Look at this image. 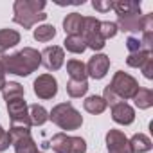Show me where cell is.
I'll use <instances>...</instances> for the list:
<instances>
[{
	"mask_svg": "<svg viewBox=\"0 0 153 153\" xmlns=\"http://www.w3.org/2000/svg\"><path fill=\"white\" fill-rule=\"evenodd\" d=\"M142 68V74H144V78H148V79H151L153 78V56L140 67Z\"/></svg>",
	"mask_w": 153,
	"mask_h": 153,
	"instance_id": "cell-32",
	"label": "cell"
},
{
	"mask_svg": "<svg viewBox=\"0 0 153 153\" xmlns=\"http://www.w3.org/2000/svg\"><path fill=\"white\" fill-rule=\"evenodd\" d=\"M99 31H101L103 40L106 42L108 38H114V36L117 34V25H115V22H101Z\"/></svg>",
	"mask_w": 153,
	"mask_h": 153,
	"instance_id": "cell-28",
	"label": "cell"
},
{
	"mask_svg": "<svg viewBox=\"0 0 153 153\" xmlns=\"http://www.w3.org/2000/svg\"><path fill=\"white\" fill-rule=\"evenodd\" d=\"M63 43H65V49L68 52H74V54H81L87 49V43H85L83 36H67Z\"/></svg>",
	"mask_w": 153,
	"mask_h": 153,
	"instance_id": "cell-23",
	"label": "cell"
},
{
	"mask_svg": "<svg viewBox=\"0 0 153 153\" xmlns=\"http://www.w3.org/2000/svg\"><path fill=\"white\" fill-rule=\"evenodd\" d=\"M40 58H42V65L47 70H58V68H61V65L65 61V52H63L61 47L51 45V47H45L40 52Z\"/></svg>",
	"mask_w": 153,
	"mask_h": 153,
	"instance_id": "cell-11",
	"label": "cell"
},
{
	"mask_svg": "<svg viewBox=\"0 0 153 153\" xmlns=\"http://www.w3.org/2000/svg\"><path fill=\"white\" fill-rule=\"evenodd\" d=\"M2 94H4V99H9V97H20V96H24V87H22L20 83L9 81V83L4 85Z\"/></svg>",
	"mask_w": 153,
	"mask_h": 153,
	"instance_id": "cell-27",
	"label": "cell"
},
{
	"mask_svg": "<svg viewBox=\"0 0 153 153\" xmlns=\"http://www.w3.org/2000/svg\"><path fill=\"white\" fill-rule=\"evenodd\" d=\"M112 9L117 13V16L137 15V13H140V2H131V0H119V2H112Z\"/></svg>",
	"mask_w": 153,
	"mask_h": 153,
	"instance_id": "cell-17",
	"label": "cell"
},
{
	"mask_svg": "<svg viewBox=\"0 0 153 153\" xmlns=\"http://www.w3.org/2000/svg\"><path fill=\"white\" fill-rule=\"evenodd\" d=\"M133 101L139 110H146V108L153 106V92L149 88H139L137 94L133 96Z\"/></svg>",
	"mask_w": 153,
	"mask_h": 153,
	"instance_id": "cell-22",
	"label": "cell"
},
{
	"mask_svg": "<svg viewBox=\"0 0 153 153\" xmlns=\"http://www.w3.org/2000/svg\"><path fill=\"white\" fill-rule=\"evenodd\" d=\"M92 7H94V9H97V11H101V13H106V11H110V9H112V2H110V0H108V2L94 0V2H92Z\"/></svg>",
	"mask_w": 153,
	"mask_h": 153,
	"instance_id": "cell-31",
	"label": "cell"
},
{
	"mask_svg": "<svg viewBox=\"0 0 153 153\" xmlns=\"http://www.w3.org/2000/svg\"><path fill=\"white\" fill-rule=\"evenodd\" d=\"M106 148L108 153H133L126 135L121 130H110L106 133Z\"/></svg>",
	"mask_w": 153,
	"mask_h": 153,
	"instance_id": "cell-13",
	"label": "cell"
},
{
	"mask_svg": "<svg viewBox=\"0 0 153 153\" xmlns=\"http://www.w3.org/2000/svg\"><path fill=\"white\" fill-rule=\"evenodd\" d=\"M67 72L70 76V79L87 81V67L79 59H70V61H67Z\"/></svg>",
	"mask_w": 153,
	"mask_h": 153,
	"instance_id": "cell-18",
	"label": "cell"
},
{
	"mask_svg": "<svg viewBox=\"0 0 153 153\" xmlns=\"http://www.w3.org/2000/svg\"><path fill=\"white\" fill-rule=\"evenodd\" d=\"M27 110H29L31 126H33V124H34V126H42V124H45V123H47L49 114H47V110H45L42 105H31Z\"/></svg>",
	"mask_w": 153,
	"mask_h": 153,
	"instance_id": "cell-21",
	"label": "cell"
},
{
	"mask_svg": "<svg viewBox=\"0 0 153 153\" xmlns=\"http://www.w3.org/2000/svg\"><path fill=\"white\" fill-rule=\"evenodd\" d=\"M128 142H130V148L133 153H146L151 149V140L144 133H135L131 139H128Z\"/></svg>",
	"mask_w": 153,
	"mask_h": 153,
	"instance_id": "cell-19",
	"label": "cell"
},
{
	"mask_svg": "<svg viewBox=\"0 0 153 153\" xmlns=\"http://www.w3.org/2000/svg\"><path fill=\"white\" fill-rule=\"evenodd\" d=\"M45 2L43 0H16L13 4V22L22 25L24 29H31L34 24L43 22L47 15L43 13Z\"/></svg>",
	"mask_w": 153,
	"mask_h": 153,
	"instance_id": "cell-2",
	"label": "cell"
},
{
	"mask_svg": "<svg viewBox=\"0 0 153 153\" xmlns=\"http://www.w3.org/2000/svg\"><path fill=\"white\" fill-rule=\"evenodd\" d=\"M54 36H56V27L54 25L45 24V25H40L38 29H34V40L36 42L45 43V42H51Z\"/></svg>",
	"mask_w": 153,
	"mask_h": 153,
	"instance_id": "cell-26",
	"label": "cell"
},
{
	"mask_svg": "<svg viewBox=\"0 0 153 153\" xmlns=\"http://www.w3.org/2000/svg\"><path fill=\"white\" fill-rule=\"evenodd\" d=\"M99 25L101 22L94 16H85V27H83V40L87 43V47L94 49V51H101L105 49V40L101 36V31H99Z\"/></svg>",
	"mask_w": 153,
	"mask_h": 153,
	"instance_id": "cell-9",
	"label": "cell"
},
{
	"mask_svg": "<svg viewBox=\"0 0 153 153\" xmlns=\"http://www.w3.org/2000/svg\"><path fill=\"white\" fill-rule=\"evenodd\" d=\"M106 88H108L119 101H124V99H133V96L137 94V90H139L140 87H139V83H137L135 78H131L130 74L119 70V72L114 74V79H112V83H110Z\"/></svg>",
	"mask_w": 153,
	"mask_h": 153,
	"instance_id": "cell-4",
	"label": "cell"
},
{
	"mask_svg": "<svg viewBox=\"0 0 153 153\" xmlns=\"http://www.w3.org/2000/svg\"><path fill=\"white\" fill-rule=\"evenodd\" d=\"M83 27H85V16H81L79 13H70L63 20V29L68 36H81Z\"/></svg>",
	"mask_w": 153,
	"mask_h": 153,
	"instance_id": "cell-14",
	"label": "cell"
},
{
	"mask_svg": "<svg viewBox=\"0 0 153 153\" xmlns=\"http://www.w3.org/2000/svg\"><path fill=\"white\" fill-rule=\"evenodd\" d=\"M45 148H52L56 153H85L87 142L81 137H70L67 133H56L49 142L43 144Z\"/></svg>",
	"mask_w": 153,
	"mask_h": 153,
	"instance_id": "cell-5",
	"label": "cell"
},
{
	"mask_svg": "<svg viewBox=\"0 0 153 153\" xmlns=\"http://www.w3.org/2000/svg\"><path fill=\"white\" fill-rule=\"evenodd\" d=\"M4 85H6V70H4L2 63H0V90L4 88Z\"/></svg>",
	"mask_w": 153,
	"mask_h": 153,
	"instance_id": "cell-33",
	"label": "cell"
},
{
	"mask_svg": "<svg viewBox=\"0 0 153 153\" xmlns=\"http://www.w3.org/2000/svg\"><path fill=\"white\" fill-rule=\"evenodd\" d=\"M126 49H128V52H130V54H133V52L142 51V49H144V45H142V42H140L139 38L130 36V38L126 40Z\"/></svg>",
	"mask_w": 153,
	"mask_h": 153,
	"instance_id": "cell-29",
	"label": "cell"
},
{
	"mask_svg": "<svg viewBox=\"0 0 153 153\" xmlns=\"http://www.w3.org/2000/svg\"><path fill=\"white\" fill-rule=\"evenodd\" d=\"M117 31L123 33H144V31H153V15H126L119 16L117 22Z\"/></svg>",
	"mask_w": 153,
	"mask_h": 153,
	"instance_id": "cell-6",
	"label": "cell"
},
{
	"mask_svg": "<svg viewBox=\"0 0 153 153\" xmlns=\"http://www.w3.org/2000/svg\"><path fill=\"white\" fill-rule=\"evenodd\" d=\"M88 90V83L87 81H76V79H68L67 83V94L70 97H81L85 96Z\"/></svg>",
	"mask_w": 153,
	"mask_h": 153,
	"instance_id": "cell-25",
	"label": "cell"
},
{
	"mask_svg": "<svg viewBox=\"0 0 153 153\" xmlns=\"http://www.w3.org/2000/svg\"><path fill=\"white\" fill-rule=\"evenodd\" d=\"M112 119L119 124H131L135 119V112L128 103H117L112 106Z\"/></svg>",
	"mask_w": 153,
	"mask_h": 153,
	"instance_id": "cell-15",
	"label": "cell"
},
{
	"mask_svg": "<svg viewBox=\"0 0 153 153\" xmlns=\"http://www.w3.org/2000/svg\"><path fill=\"white\" fill-rule=\"evenodd\" d=\"M49 119L56 126H59L61 130H78L83 124L81 114L76 110L70 103H59V105H56L51 110Z\"/></svg>",
	"mask_w": 153,
	"mask_h": 153,
	"instance_id": "cell-3",
	"label": "cell"
},
{
	"mask_svg": "<svg viewBox=\"0 0 153 153\" xmlns=\"http://www.w3.org/2000/svg\"><path fill=\"white\" fill-rule=\"evenodd\" d=\"M33 87H34V94L40 99H52L58 94V81L51 74L38 76L34 79V83H33Z\"/></svg>",
	"mask_w": 153,
	"mask_h": 153,
	"instance_id": "cell-10",
	"label": "cell"
},
{
	"mask_svg": "<svg viewBox=\"0 0 153 153\" xmlns=\"http://www.w3.org/2000/svg\"><path fill=\"white\" fill-rule=\"evenodd\" d=\"M6 106H7L11 124H20V126H29L31 128V119H29V110H27L29 106H27L24 96L6 99Z\"/></svg>",
	"mask_w": 153,
	"mask_h": 153,
	"instance_id": "cell-8",
	"label": "cell"
},
{
	"mask_svg": "<svg viewBox=\"0 0 153 153\" xmlns=\"http://www.w3.org/2000/svg\"><path fill=\"white\" fill-rule=\"evenodd\" d=\"M153 56V52L151 51H146V49H142V51H139V52H133V54H128V58H126V63L130 65V67H135V68H140L149 58Z\"/></svg>",
	"mask_w": 153,
	"mask_h": 153,
	"instance_id": "cell-24",
	"label": "cell"
},
{
	"mask_svg": "<svg viewBox=\"0 0 153 153\" xmlns=\"http://www.w3.org/2000/svg\"><path fill=\"white\" fill-rule=\"evenodd\" d=\"M20 43V33L15 29H0V54Z\"/></svg>",
	"mask_w": 153,
	"mask_h": 153,
	"instance_id": "cell-16",
	"label": "cell"
},
{
	"mask_svg": "<svg viewBox=\"0 0 153 153\" xmlns=\"http://www.w3.org/2000/svg\"><path fill=\"white\" fill-rule=\"evenodd\" d=\"M9 144H11V137H9V133L0 126V153L2 151H6L7 148H9Z\"/></svg>",
	"mask_w": 153,
	"mask_h": 153,
	"instance_id": "cell-30",
	"label": "cell"
},
{
	"mask_svg": "<svg viewBox=\"0 0 153 153\" xmlns=\"http://www.w3.org/2000/svg\"><path fill=\"white\" fill-rule=\"evenodd\" d=\"M85 67H87V76L94 79H103L110 68V58L106 54H96L90 58V61Z\"/></svg>",
	"mask_w": 153,
	"mask_h": 153,
	"instance_id": "cell-12",
	"label": "cell"
},
{
	"mask_svg": "<svg viewBox=\"0 0 153 153\" xmlns=\"http://www.w3.org/2000/svg\"><path fill=\"white\" fill-rule=\"evenodd\" d=\"M7 133L11 137V144L15 146V153H38V148H36V142L31 137V128L29 126L11 124Z\"/></svg>",
	"mask_w": 153,
	"mask_h": 153,
	"instance_id": "cell-7",
	"label": "cell"
},
{
	"mask_svg": "<svg viewBox=\"0 0 153 153\" xmlns=\"http://www.w3.org/2000/svg\"><path fill=\"white\" fill-rule=\"evenodd\" d=\"M83 106H85V110L88 112V114H94V115H99V114H103L105 110H106V101L103 99V97H99V96H90V97H87L85 99V103H83Z\"/></svg>",
	"mask_w": 153,
	"mask_h": 153,
	"instance_id": "cell-20",
	"label": "cell"
},
{
	"mask_svg": "<svg viewBox=\"0 0 153 153\" xmlns=\"http://www.w3.org/2000/svg\"><path fill=\"white\" fill-rule=\"evenodd\" d=\"M4 70L9 74H16V76H29L31 72H34L40 65H42V58L40 52L33 47H25L15 54L9 56H2L0 59Z\"/></svg>",
	"mask_w": 153,
	"mask_h": 153,
	"instance_id": "cell-1",
	"label": "cell"
}]
</instances>
